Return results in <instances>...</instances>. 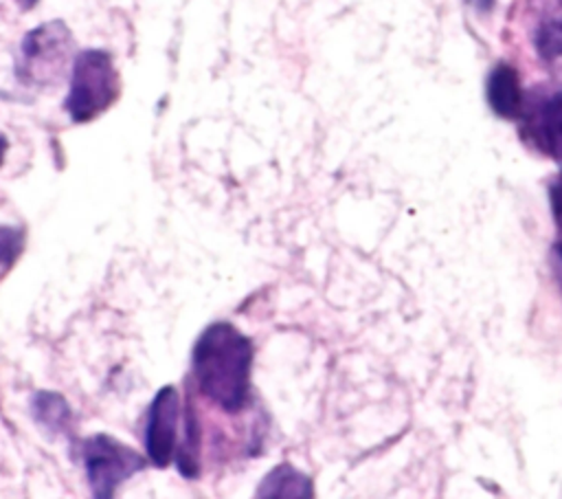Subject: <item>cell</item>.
<instances>
[{
	"mask_svg": "<svg viewBox=\"0 0 562 499\" xmlns=\"http://www.w3.org/2000/svg\"><path fill=\"white\" fill-rule=\"evenodd\" d=\"M470 2H472L479 11H483V13H485V11H490V9L494 7V0H470Z\"/></svg>",
	"mask_w": 562,
	"mask_h": 499,
	"instance_id": "obj_15",
	"label": "cell"
},
{
	"mask_svg": "<svg viewBox=\"0 0 562 499\" xmlns=\"http://www.w3.org/2000/svg\"><path fill=\"white\" fill-rule=\"evenodd\" d=\"M312 479L290 464L274 466L259 484L257 497H312Z\"/></svg>",
	"mask_w": 562,
	"mask_h": 499,
	"instance_id": "obj_9",
	"label": "cell"
},
{
	"mask_svg": "<svg viewBox=\"0 0 562 499\" xmlns=\"http://www.w3.org/2000/svg\"><path fill=\"white\" fill-rule=\"evenodd\" d=\"M252 361V341L233 323L215 321L206 325L191 354L193 378L200 393L226 413L241 411L250 402Z\"/></svg>",
	"mask_w": 562,
	"mask_h": 499,
	"instance_id": "obj_1",
	"label": "cell"
},
{
	"mask_svg": "<svg viewBox=\"0 0 562 499\" xmlns=\"http://www.w3.org/2000/svg\"><path fill=\"white\" fill-rule=\"evenodd\" d=\"M551 270H553L558 288L562 292V240L555 242L553 248H551Z\"/></svg>",
	"mask_w": 562,
	"mask_h": 499,
	"instance_id": "obj_14",
	"label": "cell"
},
{
	"mask_svg": "<svg viewBox=\"0 0 562 499\" xmlns=\"http://www.w3.org/2000/svg\"><path fill=\"white\" fill-rule=\"evenodd\" d=\"M88 484L94 497L108 499L132 475L147 468L149 457H143L132 446L114 440L108 433H97L79 442Z\"/></svg>",
	"mask_w": 562,
	"mask_h": 499,
	"instance_id": "obj_4",
	"label": "cell"
},
{
	"mask_svg": "<svg viewBox=\"0 0 562 499\" xmlns=\"http://www.w3.org/2000/svg\"><path fill=\"white\" fill-rule=\"evenodd\" d=\"M24 240L26 233L22 226L0 224V273L11 268L13 262L20 257V253L24 251Z\"/></svg>",
	"mask_w": 562,
	"mask_h": 499,
	"instance_id": "obj_12",
	"label": "cell"
},
{
	"mask_svg": "<svg viewBox=\"0 0 562 499\" xmlns=\"http://www.w3.org/2000/svg\"><path fill=\"white\" fill-rule=\"evenodd\" d=\"M180 418V396L173 385H165L156 391L145 424V451L149 464L156 468H165L176 448V431Z\"/></svg>",
	"mask_w": 562,
	"mask_h": 499,
	"instance_id": "obj_5",
	"label": "cell"
},
{
	"mask_svg": "<svg viewBox=\"0 0 562 499\" xmlns=\"http://www.w3.org/2000/svg\"><path fill=\"white\" fill-rule=\"evenodd\" d=\"M22 9H33L37 4V0H15Z\"/></svg>",
	"mask_w": 562,
	"mask_h": 499,
	"instance_id": "obj_17",
	"label": "cell"
},
{
	"mask_svg": "<svg viewBox=\"0 0 562 499\" xmlns=\"http://www.w3.org/2000/svg\"><path fill=\"white\" fill-rule=\"evenodd\" d=\"M549 200H551L553 218H555L558 226L562 229V174H560V176H558V180L549 187Z\"/></svg>",
	"mask_w": 562,
	"mask_h": 499,
	"instance_id": "obj_13",
	"label": "cell"
},
{
	"mask_svg": "<svg viewBox=\"0 0 562 499\" xmlns=\"http://www.w3.org/2000/svg\"><path fill=\"white\" fill-rule=\"evenodd\" d=\"M31 413L35 422L48 433H61L72 437V411L64 396L55 391H37L31 398Z\"/></svg>",
	"mask_w": 562,
	"mask_h": 499,
	"instance_id": "obj_8",
	"label": "cell"
},
{
	"mask_svg": "<svg viewBox=\"0 0 562 499\" xmlns=\"http://www.w3.org/2000/svg\"><path fill=\"white\" fill-rule=\"evenodd\" d=\"M72 53V35L61 20H50L29 31L20 46V59L15 73L22 84L53 86L57 84Z\"/></svg>",
	"mask_w": 562,
	"mask_h": 499,
	"instance_id": "obj_3",
	"label": "cell"
},
{
	"mask_svg": "<svg viewBox=\"0 0 562 499\" xmlns=\"http://www.w3.org/2000/svg\"><path fill=\"white\" fill-rule=\"evenodd\" d=\"M7 149H9V141H7V136H4V134H0V165L4 163Z\"/></svg>",
	"mask_w": 562,
	"mask_h": 499,
	"instance_id": "obj_16",
	"label": "cell"
},
{
	"mask_svg": "<svg viewBox=\"0 0 562 499\" xmlns=\"http://www.w3.org/2000/svg\"><path fill=\"white\" fill-rule=\"evenodd\" d=\"M178 468L189 479L200 475V424L191 407L187 411V422H184V442L178 451Z\"/></svg>",
	"mask_w": 562,
	"mask_h": 499,
	"instance_id": "obj_10",
	"label": "cell"
},
{
	"mask_svg": "<svg viewBox=\"0 0 562 499\" xmlns=\"http://www.w3.org/2000/svg\"><path fill=\"white\" fill-rule=\"evenodd\" d=\"M119 70L108 51L83 48L75 55L70 88L64 101L68 117L75 123H88L103 114L119 99Z\"/></svg>",
	"mask_w": 562,
	"mask_h": 499,
	"instance_id": "obj_2",
	"label": "cell"
},
{
	"mask_svg": "<svg viewBox=\"0 0 562 499\" xmlns=\"http://www.w3.org/2000/svg\"><path fill=\"white\" fill-rule=\"evenodd\" d=\"M533 44L542 59L562 57V20L547 18L544 22H540L533 35Z\"/></svg>",
	"mask_w": 562,
	"mask_h": 499,
	"instance_id": "obj_11",
	"label": "cell"
},
{
	"mask_svg": "<svg viewBox=\"0 0 562 499\" xmlns=\"http://www.w3.org/2000/svg\"><path fill=\"white\" fill-rule=\"evenodd\" d=\"M487 101L490 108L503 117L514 119L522 108V90L520 79L514 66L496 64L487 77Z\"/></svg>",
	"mask_w": 562,
	"mask_h": 499,
	"instance_id": "obj_7",
	"label": "cell"
},
{
	"mask_svg": "<svg viewBox=\"0 0 562 499\" xmlns=\"http://www.w3.org/2000/svg\"><path fill=\"white\" fill-rule=\"evenodd\" d=\"M527 136L544 156L562 163V90L544 99L527 119Z\"/></svg>",
	"mask_w": 562,
	"mask_h": 499,
	"instance_id": "obj_6",
	"label": "cell"
}]
</instances>
